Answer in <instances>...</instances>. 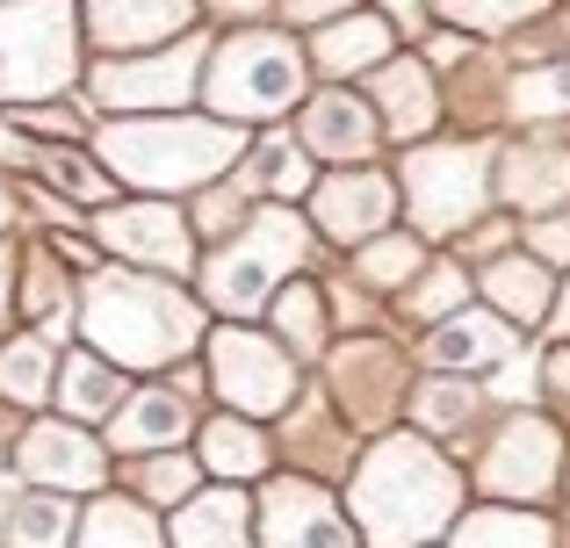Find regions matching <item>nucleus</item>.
Listing matches in <instances>:
<instances>
[{"mask_svg":"<svg viewBox=\"0 0 570 548\" xmlns=\"http://www.w3.org/2000/svg\"><path fill=\"white\" fill-rule=\"evenodd\" d=\"M238 181H246V188H275L282 202H289V196H304V188H318V181H311L304 145H289V138H275V145H267V152L253 159L246 173H238Z\"/></svg>","mask_w":570,"mask_h":548,"instance_id":"nucleus-36","label":"nucleus"},{"mask_svg":"<svg viewBox=\"0 0 570 548\" xmlns=\"http://www.w3.org/2000/svg\"><path fill=\"white\" fill-rule=\"evenodd\" d=\"M491 167H499V145H470V138H448V145H412L397 159V196L412 210V239L419 246H448V239H470L484 225L491 196Z\"/></svg>","mask_w":570,"mask_h":548,"instance_id":"nucleus-4","label":"nucleus"},{"mask_svg":"<svg viewBox=\"0 0 570 548\" xmlns=\"http://www.w3.org/2000/svg\"><path fill=\"white\" fill-rule=\"evenodd\" d=\"M267 455H275V448H267V434H261V426H246V419H232V411L203 426V469H217L224 484L267 477Z\"/></svg>","mask_w":570,"mask_h":548,"instance_id":"nucleus-28","label":"nucleus"},{"mask_svg":"<svg viewBox=\"0 0 570 548\" xmlns=\"http://www.w3.org/2000/svg\"><path fill=\"white\" fill-rule=\"evenodd\" d=\"M203 80V43H167L159 58H109L95 72V101L116 116H174Z\"/></svg>","mask_w":570,"mask_h":548,"instance_id":"nucleus-10","label":"nucleus"},{"mask_svg":"<svg viewBox=\"0 0 570 548\" xmlns=\"http://www.w3.org/2000/svg\"><path fill=\"white\" fill-rule=\"evenodd\" d=\"M491 196L505 210H528V225L549 217L557 202H570V152L563 145H505L491 167Z\"/></svg>","mask_w":570,"mask_h":548,"instance_id":"nucleus-20","label":"nucleus"},{"mask_svg":"<svg viewBox=\"0 0 570 548\" xmlns=\"http://www.w3.org/2000/svg\"><path fill=\"white\" fill-rule=\"evenodd\" d=\"M0 535H8V548H66L72 541V506L58 491H29V498L8 506Z\"/></svg>","mask_w":570,"mask_h":548,"instance_id":"nucleus-29","label":"nucleus"},{"mask_svg":"<svg viewBox=\"0 0 570 548\" xmlns=\"http://www.w3.org/2000/svg\"><path fill=\"white\" fill-rule=\"evenodd\" d=\"M368 109H376L383 138L419 145L433 123H441V80H433V66H419V58L397 51L376 80H368Z\"/></svg>","mask_w":570,"mask_h":548,"instance_id":"nucleus-19","label":"nucleus"},{"mask_svg":"<svg viewBox=\"0 0 570 548\" xmlns=\"http://www.w3.org/2000/svg\"><path fill=\"white\" fill-rule=\"evenodd\" d=\"M549 325H557V332H563V347H570V281H563V296H557V318H549Z\"/></svg>","mask_w":570,"mask_h":548,"instance_id":"nucleus-43","label":"nucleus"},{"mask_svg":"<svg viewBox=\"0 0 570 548\" xmlns=\"http://www.w3.org/2000/svg\"><path fill=\"white\" fill-rule=\"evenodd\" d=\"M261 548H362V535L311 477H275L261 491Z\"/></svg>","mask_w":570,"mask_h":548,"instance_id":"nucleus-12","label":"nucleus"},{"mask_svg":"<svg viewBox=\"0 0 570 548\" xmlns=\"http://www.w3.org/2000/svg\"><path fill=\"white\" fill-rule=\"evenodd\" d=\"M0 390L14 397V405H43V397L58 390V361H51V339L43 332H22L8 353H0Z\"/></svg>","mask_w":570,"mask_h":548,"instance_id":"nucleus-32","label":"nucleus"},{"mask_svg":"<svg viewBox=\"0 0 570 548\" xmlns=\"http://www.w3.org/2000/svg\"><path fill=\"white\" fill-rule=\"evenodd\" d=\"M22 310L29 318H43V325H58V310H66V275L51 268V260H29V289H22Z\"/></svg>","mask_w":570,"mask_h":548,"instance_id":"nucleus-40","label":"nucleus"},{"mask_svg":"<svg viewBox=\"0 0 570 548\" xmlns=\"http://www.w3.org/2000/svg\"><path fill=\"white\" fill-rule=\"evenodd\" d=\"M80 72V14L72 8H0V101H51Z\"/></svg>","mask_w":570,"mask_h":548,"instance_id":"nucleus-7","label":"nucleus"},{"mask_svg":"<svg viewBox=\"0 0 570 548\" xmlns=\"http://www.w3.org/2000/svg\"><path fill=\"white\" fill-rule=\"evenodd\" d=\"M419 275H426V246L412 231H383L354 253V281H368V289H412Z\"/></svg>","mask_w":570,"mask_h":548,"instance_id":"nucleus-30","label":"nucleus"},{"mask_svg":"<svg viewBox=\"0 0 570 548\" xmlns=\"http://www.w3.org/2000/svg\"><path fill=\"white\" fill-rule=\"evenodd\" d=\"M304 253H311L304 217H289L282 202H267V210H253L246 231L209 260L203 296L224 310V318H253L261 303H275V296L289 289V275H296V260H304Z\"/></svg>","mask_w":570,"mask_h":548,"instance_id":"nucleus-6","label":"nucleus"},{"mask_svg":"<svg viewBox=\"0 0 570 548\" xmlns=\"http://www.w3.org/2000/svg\"><path fill=\"white\" fill-rule=\"evenodd\" d=\"M296 145H304L311 159H333L340 173L368 167L383 145V123L376 109H368V94H354V87H325V94L304 101V116H296Z\"/></svg>","mask_w":570,"mask_h":548,"instance_id":"nucleus-13","label":"nucleus"},{"mask_svg":"<svg viewBox=\"0 0 570 548\" xmlns=\"http://www.w3.org/2000/svg\"><path fill=\"white\" fill-rule=\"evenodd\" d=\"M505 109L520 116V123H549V116H570V66H534V72H513V87H505Z\"/></svg>","mask_w":570,"mask_h":548,"instance_id":"nucleus-35","label":"nucleus"},{"mask_svg":"<svg viewBox=\"0 0 570 548\" xmlns=\"http://www.w3.org/2000/svg\"><path fill=\"white\" fill-rule=\"evenodd\" d=\"M80 548H167V535H159V520L145 506L101 498V506L87 512V527H80Z\"/></svg>","mask_w":570,"mask_h":548,"instance_id":"nucleus-31","label":"nucleus"},{"mask_svg":"<svg viewBox=\"0 0 570 548\" xmlns=\"http://www.w3.org/2000/svg\"><path fill=\"white\" fill-rule=\"evenodd\" d=\"M275 332L289 339L296 353H325V289L318 281H289V289L275 296Z\"/></svg>","mask_w":570,"mask_h":548,"instance_id":"nucleus-33","label":"nucleus"},{"mask_svg":"<svg viewBox=\"0 0 570 548\" xmlns=\"http://www.w3.org/2000/svg\"><path fill=\"white\" fill-rule=\"evenodd\" d=\"M390 217H397V173H383V167L325 173V181L311 188V225L333 246H354V253H362L368 239H383Z\"/></svg>","mask_w":570,"mask_h":548,"instance_id":"nucleus-11","label":"nucleus"},{"mask_svg":"<svg viewBox=\"0 0 570 548\" xmlns=\"http://www.w3.org/2000/svg\"><path fill=\"white\" fill-rule=\"evenodd\" d=\"M542 382H549V397L570 411V347H549V361H542Z\"/></svg>","mask_w":570,"mask_h":548,"instance_id":"nucleus-42","label":"nucleus"},{"mask_svg":"<svg viewBox=\"0 0 570 548\" xmlns=\"http://www.w3.org/2000/svg\"><path fill=\"white\" fill-rule=\"evenodd\" d=\"M333 390H340V411L362 426H383L390 411L404 405V361L397 347L376 332H354L347 347L333 353Z\"/></svg>","mask_w":570,"mask_h":548,"instance_id":"nucleus-15","label":"nucleus"},{"mask_svg":"<svg viewBox=\"0 0 570 548\" xmlns=\"http://www.w3.org/2000/svg\"><path fill=\"white\" fill-rule=\"evenodd\" d=\"M101 246L116 260H138V268L159 275H188L195 268V239H188V217L167 210V202H116V210L95 217Z\"/></svg>","mask_w":570,"mask_h":548,"instance_id":"nucleus-14","label":"nucleus"},{"mask_svg":"<svg viewBox=\"0 0 570 548\" xmlns=\"http://www.w3.org/2000/svg\"><path fill=\"white\" fill-rule=\"evenodd\" d=\"M188 426H195V411H188L181 390H130L124 411H116V426H109V440L124 455H167Z\"/></svg>","mask_w":570,"mask_h":548,"instance_id":"nucleus-23","label":"nucleus"},{"mask_svg":"<svg viewBox=\"0 0 570 548\" xmlns=\"http://www.w3.org/2000/svg\"><path fill=\"white\" fill-rule=\"evenodd\" d=\"M470 289H476V275L462 268V260H433L426 281H412L404 310H412V318H426V325H441V318H455V310H470Z\"/></svg>","mask_w":570,"mask_h":548,"instance_id":"nucleus-34","label":"nucleus"},{"mask_svg":"<svg viewBox=\"0 0 570 548\" xmlns=\"http://www.w3.org/2000/svg\"><path fill=\"white\" fill-rule=\"evenodd\" d=\"M246 130L217 123V116H130V123L101 130V159L116 181L153 188V196H181V188H209L238 167Z\"/></svg>","mask_w":570,"mask_h":548,"instance_id":"nucleus-3","label":"nucleus"},{"mask_svg":"<svg viewBox=\"0 0 570 548\" xmlns=\"http://www.w3.org/2000/svg\"><path fill=\"white\" fill-rule=\"evenodd\" d=\"M311 66L325 72V80H354V72H376L397 58V29H390V14L383 8H347L340 22H325L318 37H311Z\"/></svg>","mask_w":570,"mask_h":548,"instance_id":"nucleus-18","label":"nucleus"},{"mask_svg":"<svg viewBox=\"0 0 570 548\" xmlns=\"http://www.w3.org/2000/svg\"><path fill=\"white\" fill-rule=\"evenodd\" d=\"M426 368H441V376H491V368L520 361V332L499 318V310H455V318H441L426 332Z\"/></svg>","mask_w":570,"mask_h":548,"instance_id":"nucleus-16","label":"nucleus"},{"mask_svg":"<svg viewBox=\"0 0 570 548\" xmlns=\"http://www.w3.org/2000/svg\"><path fill=\"white\" fill-rule=\"evenodd\" d=\"M174 548H253V498L246 491H203L174 512Z\"/></svg>","mask_w":570,"mask_h":548,"instance_id":"nucleus-24","label":"nucleus"},{"mask_svg":"<svg viewBox=\"0 0 570 548\" xmlns=\"http://www.w3.org/2000/svg\"><path fill=\"white\" fill-rule=\"evenodd\" d=\"M563 477H570V469H563Z\"/></svg>","mask_w":570,"mask_h":548,"instance_id":"nucleus-45","label":"nucleus"},{"mask_svg":"<svg viewBox=\"0 0 570 548\" xmlns=\"http://www.w3.org/2000/svg\"><path fill=\"white\" fill-rule=\"evenodd\" d=\"M80 29L109 58H153V43H174L181 29H195V8H181V0H138V8L101 0V8L80 14Z\"/></svg>","mask_w":570,"mask_h":548,"instance_id":"nucleus-17","label":"nucleus"},{"mask_svg":"<svg viewBox=\"0 0 570 548\" xmlns=\"http://www.w3.org/2000/svg\"><path fill=\"white\" fill-rule=\"evenodd\" d=\"M347 520L362 548H426L462 520V469L419 434H383L347 477Z\"/></svg>","mask_w":570,"mask_h":548,"instance_id":"nucleus-1","label":"nucleus"},{"mask_svg":"<svg viewBox=\"0 0 570 548\" xmlns=\"http://www.w3.org/2000/svg\"><path fill=\"white\" fill-rule=\"evenodd\" d=\"M570 469V448H563V426L542 419V411H513V419H499V434L484 440V455H476V491L499 498V506H534L542 512V498L563 484Z\"/></svg>","mask_w":570,"mask_h":548,"instance_id":"nucleus-8","label":"nucleus"},{"mask_svg":"<svg viewBox=\"0 0 570 548\" xmlns=\"http://www.w3.org/2000/svg\"><path fill=\"white\" fill-rule=\"evenodd\" d=\"M433 22H448L462 43L470 37H513V29H528V22H542V8H528V0H513V8H433Z\"/></svg>","mask_w":570,"mask_h":548,"instance_id":"nucleus-37","label":"nucleus"},{"mask_svg":"<svg viewBox=\"0 0 570 548\" xmlns=\"http://www.w3.org/2000/svg\"><path fill=\"white\" fill-rule=\"evenodd\" d=\"M0 318H8V253H0Z\"/></svg>","mask_w":570,"mask_h":548,"instance_id":"nucleus-44","label":"nucleus"},{"mask_svg":"<svg viewBox=\"0 0 570 548\" xmlns=\"http://www.w3.org/2000/svg\"><path fill=\"white\" fill-rule=\"evenodd\" d=\"M209 382H217V397L232 405V419H246V426H261V419H275V411L296 405L289 353L267 332H246V325L209 332Z\"/></svg>","mask_w":570,"mask_h":548,"instance_id":"nucleus-9","label":"nucleus"},{"mask_svg":"<svg viewBox=\"0 0 570 548\" xmlns=\"http://www.w3.org/2000/svg\"><path fill=\"white\" fill-rule=\"evenodd\" d=\"M528 260H542L549 275L570 268V217H534L528 225Z\"/></svg>","mask_w":570,"mask_h":548,"instance_id":"nucleus-41","label":"nucleus"},{"mask_svg":"<svg viewBox=\"0 0 570 548\" xmlns=\"http://www.w3.org/2000/svg\"><path fill=\"white\" fill-rule=\"evenodd\" d=\"M448 548H557V520L534 506H462Z\"/></svg>","mask_w":570,"mask_h":548,"instance_id":"nucleus-25","label":"nucleus"},{"mask_svg":"<svg viewBox=\"0 0 570 548\" xmlns=\"http://www.w3.org/2000/svg\"><path fill=\"white\" fill-rule=\"evenodd\" d=\"M80 325H87V339H95V353L109 368H167L203 339V310H195L174 281L124 275V268H101L87 281Z\"/></svg>","mask_w":570,"mask_h":548,"instance_id":"nucleus-2","label":"nucleus"},{"mask_svg":"<svg viewBox=\"0 0 570 548\" xmlns=\"http://www.w3.org/2000/svg\"><path fill=\"white\" fill-rule=\"evenodd\" d=\"M476 289L491 296V310H499L505 325H549V318H557L563 281L549 275L542 260H528V253H499V260L476 268Z\"/></svg>","mask_w":570,"mask_h":548,"instance_id":"nucleus-22","label":"nucleus"},{"mask_svg":"<svg viewBox=\"0 0 570 548\" xmlns=\"http://www.w3.org/2000/svg\"><path fill=\"white\" fill-rule=\"evenodd\" d=\"M404 405H412V419H419V440H433V448H441V440H455L462 426H476L484 390H476V382H462V376H433V382H419Z\"/></svg>","mask_w":570,"mask_h":548,"instance_id":"nucleus-27","label":"nucleus"},{"mask_svg":"<svg viewBox=\"0 0 570 548\" xmlns=\"http://www.w3.org/2000/svg\"><path fill=\"white\" fill-rule=\"evenodd\" d=\"M304 43L275 37V29H246V37H224L217 58L203 72V101L217 123L246 130V123H275L304 101Z\"/></svg>","mask_w":570,"mask_h":548,"instance_id":"nucleus-5","label":"nucleus"},{"mask_svg":"<svg viewBox=\"0 0 570 548\" xmlns=\"http://www.w3.org/2000/svg\"><path fill=\"white\" fill-rule=\"evenodd\" d=\"M58 405H66V426L116 419V411H124V376H116L101 353H72V361L58 368Z\"/></svg>","mask_w":570,"mask_h":548,"instance_id":"nucleus-26","label":"nucleus"},{"mask_svg":"<svg viewBox=\"0 0 570 548\" xmlns=\"http://www.w3.org/2000/svg\"><path fill=\"white\" fill-rule=\"evenodd\" d=\"M138 491L153 498V506H188L195 498V462L188 455H159V462L138 469Z\"/></svg>","mask_w":570,"mask_h":548,"instance_id":"nucleus-38","label":"nucleus"},{"mask_svg":"<svg viewBox=\"0 0 570 548\" xmlns=\"http://www.w3.org/2000/svg\"><path fill=\"white\" fill-rule=\"evenodd\" d=\"M37 159H43V173H51L66 196H80V202H101V196H109V173L87 167L80 152H37Z\"/></svg>","mask_w":570,"mask_h":548,"instance_id":"nucleus-39","label":"nucleus"},{"mask_svg":"<svg viewBox=\"0 0 570 548\" xmlns=\"http://www.w3.org/2000/svg\"><path fill=\"white\" fill-rule=\"evenodd\" d=\"M101 448L66 419H43L22 434V477H37L43 491H95L101 484Z\"/></svg>","mask_w":570,"mask_h":548,"instance_id":"nucleus-21","label":"nucleus"}]
</instances>
